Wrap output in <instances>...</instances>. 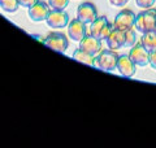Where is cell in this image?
I'll use <instances>...</instances> for the list:
<instances>
[{
	"instance_id": "1",
	"label": "cell",
	"mask_w": 156,
	"mask_h": 148,
	"mask_svg": "<svg viewBox=\"0 0 156 148\" xmlns=\"http://www.w3.org/2000/svg\"><path fill=\"white\" fill-rule=\"evenodd\" d=\"M119 55L113 49H101V51L95 56L94 66L100 69L103 72H113L117 69V61H119Z\"/></svg>"
},
{
	"instance_id": "2",
	"label": "cell",
	"mask_w": 156,
	"mask_h": 148,
	"mask_svg": "<svg viewBox=\"0 0 156 148\" xmlns=\"http://www.w3.org/2000/svg\"><path fill=\"white\" fill-rule=\"evenodd\" d=\"M135 27L140 34L156 33V11L155 9H144L135 18Z\"/></svg>"
},
{
	"instance_id": "3",
	"label": "cell",
	"mask_w": 156,
	"mask_h": 148,
	"mask_svg": "<svg viewBox=\"0 0 156 148\" xmlns=\"http://www.w3.org/2000/svg\"><path fill=\"white\" fill-rule=\"evenodd\" d=\"M112 30H113V23H111L105 16L96 17L90 26V34L100 41H105Z\"/></svg>"
},
{
	"instance_id": "4",
	"label": "cell",
	"mask_w": 156,
	"mask_h": 148,
	"mask_svg": "<svg viewBox=\"0 0 156 148\" xmlns=\"http://www.w3.org/2000/svg\"><path fill=\"white\" fill-rule=\"evenodd\" d=\"M43 44L47 46L48 48L53 49L58 53H64L68 47H69V41H68V37L62 33H50L48 35L43 39Z\"/></svg>"
},
{
	"instance_id": "5",
	"label": "cell",
	"mask_w": 156,
	"mask_h": 148,
	"mask_svg": "<svg viewBox=\"0 0 156 148\" xmlns=\"http://www.w3.org/2000/svg\"><path fill=\"white\" fill-rule=\"evenodd\" d=\"M135 18L136 16L134 14L133 11H130V9H122L115 17L113 27L119 29V30H122V31H128L135 26Z\"/></svg>"
},
{
	"instance_id": "6",
	"label": "cell",
	"mask_w": 156,
	"mask_h": 148,
	"mask_svg": "<svg viewBox=\"0 0 156 148\" xmlns=\"http://www.w3.org/2000/svg\"><path fill=\"white\" fill-rule=\"evenodd\" d=\"M47 25L52 29H64L69 25V14L64 11L52 9L47 16Z\"/></svg>"
},
{
	"instance_id": "7",
	"label": "cell",
	"mask_w": 156,
	"mask_h": 148,
	"mask_svg": "<svg viewBox=\"0 0 156 148\" xmlns=\"http://www.w3.org/2000/svg\"><path fill=\"white\" fill-rule=\"evenodd\" d=\"M148 56H150V52L143 47L142 42L138 43V44H134L130 49V53H129L130 60L138 66L148 65Z\"/></svg>"
},
{
	"instance_id": "8",
	"label": "cell",
	"mask_w": 156,
	"mask_h": 148,
	"mask_svg": "<svg viewBox=\"0 0 156 148\" xmlns=\"http://www.w3.org/2000/svg\"><path fill=\"white\" fill-rule=\"evenodd\" d=\"M98 17V9L92 3H82L77 8V18L85 23H91Z\"/></svg>"
},
{
	"instance_id": "9",
	"label": "cell",
	"mask_w": 156,
	"mask_h": 148,
	"mask_svg": "<svg viewBox=\"0 0 156 148\" xmlns=\"http://www.w3.org/2000/svg\"><path fill=\"white\" fill-rule=\"evenodd\" d=\"M68 35L72 41L74 42H81L87 34H86V25L85 22H82L81 19H73L68 25Z\"/></svg>"
},
{
	"instance_id": "10",
	"label": "cell",
	"mask_w": 156,
	"mask_h": 148,
	"mask_svg": "<svg viewBox=\"0 0 156 148\" xmlns=\"http://www.w3.org/2000/svg\"><path fill=\"white\" fill-rule=\"evenodd\" d=\"M80 48L83 49V51H86L87 53H90L92 56H96L98 53L101 51V41L95 38V37H92L90 34V35H86L80 42Z\"/></svg>"
},
{
	"instance_id": "11",
	"label": "cell",
	"mask_w": 156,
	"mask_h": 148,
	"mask_svg": "<svg viewBox=\"0 0 156 148\" xmlns=\"http://www.w3.org/2000/svg\"><path fill=\"white\" fill-rule=\"evenodd\" d=\"M48 13H50L48 5L43 2H38L37 4H34L33 7L29 8V17H30V19L34 22L46 21Z\"/></svg>"
},
{
	"instance_id": "12",
	"label": "cell",
	"mask_w": 156,
	"mask_h": 148,
	"mask_svg": "<svg viewBox=\"0 0 156 148\" xmlns=\"http://www.w3.org/2000/svg\"><path fill=\"white\" fill-rule=\"evenodd\" d=\"M117 70L122 77L131 78L135 74V64L130 60L129 55H122L117 61Z\"/></svg>"
},
{
	"instance_id": "13",
	"label": "cell",
	"mask_w": 156,
	"mask_h": 148,
	"mask_svg": "<svg viewBox=\"0 0 156 148\" xmlns=\"http://www.w3.org/2000/svg\"><path fill=\"white\" fill-rule=\"evenodd\" d=\"M105 42H107V46H108V48L113 49V51L125 47V31L119 30V29L113 27V30L111 31L109 37L105 39Z\"/></svg>"
},
{
	"instance_id": "14",
	"label": "cell",
	"mask_w": 156,
	"mask_h": 148,
	"mask_svg": "<svg viewBox=\"0 0 156 148\" xmlns=\"http://www.w3.org/2000/svg\"><path fill=\"white\" fill-rule=\"evenodd\" d=\"M73 58L76 61L85 64V65H89V66H94V62H95V56L90 55V53H87L86 51H83L81 48H78L73 52Z\"/></svg>"
},
{
	"instance_id": "15",
	"label": "cell",
	"mask_w": 156,
	"mask_h": 148,
	"mask_svg": "<svg viewBox=\"0 0 156 148\" xmlns=\"http://www.w3.org/2000/svg\"><path fill=\"white\" fill-rule=\"evenodd\" d=\"M142 44L148 52L156 51V33H146V34H143Z\"/></svg>"
},
{
	"instance_id": "16",
	"label": "cell",
	"mask_w": 156,
	"mask_h": 148,
	"mask_svg": "<svg viewBox=\"0 0 156 148\" xmlns=\"http://www.w3.org/2000/svg\"><path fill=\"white\" fill-rule=\"evenodd\" d=\"M18 0H0V8L7 13H14L18 9Z\"/></svg>"
},
{
	"instance_id": "17",
	"label": "cell",
	"mask_w": 156,
	"mask_h": 148,
	"mask_svg": "<svg viewBox=\"0 0 156 148\" xmlns=\"http://www.w3.org/2000/svg\"><path fill=\"white\" fill-rule=\"evenodd\" d=\"M69 4V0H48V5L56 11H64Z\"/></svg>"
},
{
	"instance_id": "18",
	"label": "cell",
	"mask_w": 156,
	"mask_h": 148,
	"mask_svg": "<svg viewBox=\"0 0 156 148\" xmlns=\"http://www.w3.org/2000/svg\"><path fill=\"white\" fill-rule=\"evenodd\" d=\"M136 41V34L133 29L125 31V47H133Z\"/></svg>"
},
{
	"instance_id": "19",
	"label": "cell",
	"mask_w": 156,
	"mask_h": 148,
	"mask_svg": "<svg viewBox=\"0 0 156 148\" xmlns=\"http://www.w3.org/2000/svg\"><path fill=\"white\" fill-rule=\"evenodd\" d=\"M135 2H136V5L140 9H150L152 8L156 0H135Z\"/></svg>"
},
{
	"instance_id": "20",
	"label": "cell",
	"mask_w": 156,
	"mask_h": 148,
	"mask_svg": "<svg viewBox=\"0 0 156 148\" xmlns=\"http://www.w3.org/2000/svg\"><path fill=\"white\" fill-rule=\"evenodd\" d=\"M39 2V0H18V3H20V7H23V8H30L33 7L34 4H37Z\"/></svg>"
},
{
	"instance_id": "21",
	"label": "cell",
	"mask_w": 156,
	"mask_h": 148,
	"mask_svg": "<svg viewBox=\"0 0 156 148\" xmlns=\"http://www.w3.org/2000/svg\"><path fill=\"white\" fill-rule=\"evenodd\" d=\"M148 65H151V68L156 70V51L150 52V56H148Z\"/></svg>"
},
{
	"instance_id": "22",
	"label": "cell",
	"mask_w": 156,
	"mask_h": 148,
	"mask_svg": "<svg viewBox=\"0 0 156 148\" xmlns=\"http://www.w3.org/2000/svg\"><path fill=\"white\" fill-rule=\"evenodd\" d=\"M128 2H129V0H109V3L113 7H124Z\"/></svg>"
}]
</instances>
